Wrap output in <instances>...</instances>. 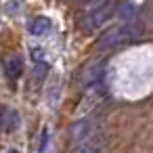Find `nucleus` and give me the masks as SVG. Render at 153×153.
Listing matches in <instances>:
<instances>
[{
	"mask_svg": "<svg viewBox=\"0 0 153 153\" xmlns=\"http://www.w3.org/2000/svg\"><path fill=\"white\" fill-rule=\"evenodd\" d=\"M113 11H115V4H113V2H103V4H99L97 9H92V11L80 21V27H82L84 32H92V30H97L101 23H105V21L113 15Z\"/></svg>",
	"mask_w": 153,
	"mask_h": 153,
	"instance_id": "obj_1",
	"label": "nucleus"
},
{
	"mask_svg": "<svg viewBox=\"0 0 153 153\" xmlns=\"http://www.w3.org/2000/svg\"><path fill=\"white\" fill-rule=\"evenodd\" d=\"M71 138L76 140V143H82L84 138H88L92 132H94V128H92V124L88 122V120H78L74 126H71Z\"/></svg>",
	"mask_w": 153,
	"mask_h": 153,
	"instance_id": "obj_2",
	"label": "nucleus"
},
{
	"mask_svg": "<svg viewBox=\"0 0 153 153\" xmlns=\"http://www.w3.org/2000/svg\"><path fill=\"white\" fill-rule=\"evenodd\" d=\"M19 124V113L15 109H2L0 111V128L4 130H13Z\"/></svg>",
	"mask_w": 153,
	"mask_h": 153,
	"instance_id": "obj_3",
	"label": "nucleus"
},
{
	"mask_svg": "<svg viewBox=\"0 0 153 153\" xmlns=\"http://www.w3.org/2000/svg\"><path fill=\"white\" fill-rule=\"evenodd\" d=\"M27 30H30V34L32 36H42V34H46L48 30H51V21L46 19V17H34L32 21H30V25H27Z\"/></svg>",
	"mask_w": 153,
	"mask_h": 153,
	"instance_id": "obj_4",
	"label": "nucleus"
},
{
	"mask_svg": "<svg viewBox=\"0 0 153 153\" xmlns=\"http://www.w3.org/2000/svg\"><path fill=\"white\" fill-rule=\"evenodd\" d=\"M4 71H7V76L9 78H19L21 76V71H23V63H21V59L19 57H9L7 61H4Z\"/></svg>",
	"mask_w": 153,
	"mask_h": 153,
	"instance_id": "obj_5",
	"label": "nucleus"
},
{
	"mask_svg": "<svg viewBox=\"0 0 153 153\" xmlns=\"http://www.w3.org/2000/svg\"><path fill=\"white\" fill-rule=\"evenodd\" d=\"M101 69V65L99 63H94V65H90V67H86V71L82 74V80L86 82V84H90V82H94V80H99V71Z\"/></svg>",
	"mask_w": 153,
	"mask_h": 153,
	"instance_id": "obj_6",
	"label": "nucleus"
},
{
	"mask_svg": "<svg viewBox=\"0 0 153 153\" xmlns=\"http://www.w3.org/2000/svg\"><path fill=\"white\" fill-rule=\"evenodd\" d=\"M46 69H48V65H44V63H38V65L34 67V76H36V78H42Z\"/></svg>",
	"mask_w": 153,
	"mask_h": 153,
	"instance_id": "obj_7",
	"label": "nucleus"
}]
</instances>
